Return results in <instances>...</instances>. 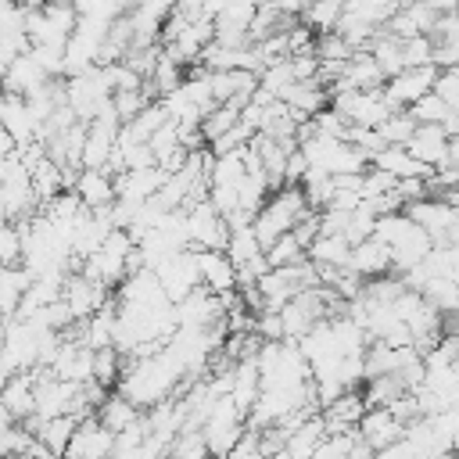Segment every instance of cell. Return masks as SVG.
<instances>
[{
  "instance_id": "1",
  "label": "cell",
  "mask_w": 459,
  "mask_h": 459,
  "mask_svg": "<svg viewBox=\"0 0 459 459\" xmlns=\"http://www.w3.org/2000/svg\"><path fill=\"white\" fill-rule=\"evenodd\" d=\"M305 212H308V201H305L301 183H283V186H276V190L265 197V204L258 208V215L251 219V226H255V233H258L262 247H269L280 233L294 230V222H298Z\"/></svg>"
},
{
  "instance_id": "2",
  "label": "cell",
  "mask_w": 459,
  "mask_h": 459,
  "mask_svg": "<svg viewBox=\"0 0 459 459\" xmlns=\"http://www.w3.org/2000/svg\"><path fill=\"white\" fill-rule=\"evenodd\" d=\"M244 427H247V416H244V409L233 402V394H219V398L212 402L204 423H201L204 441H208V452H212V455H230V448L237 445V437L244 434Z\"/></svg>"
},
{
  "instance_id": "3",
  "label": "cell",
  "mask_w": 459,
  "mask_h": 459,
  "mask_svg": "<svg viewBox=\"0 0 459 459\" xmlns=\"http://www.w3.org/2000/svg\"><path fill=\"white\" fill-rule=\"evenodd\" d=\"M169 301H183L194 287H201V269H197V247H183V251H172L165 255L158 265H154Z\"/></svg>"
},
{
  "instance_id": "4",
  "label": "cell",
  "mask_w": 459,
  "mask_h": 459,
  "mask_svg": "<svg viewBox=\"0 0 459 459\" xmlns=\"http://www.w3.org/2000/svg\"><path fill=\"white\" fill-rule=\"evenodd\" d=\"M434 79H437V65H405L398 75H391L384 82V93L391 100V108H412L423 93L434 90Z\"/></svg>"
},
{
  "instance_id": "5",
  "label": "cell",
  "mask_w": 459,
  "mask_h": 459,
  "mask_svg": "<svg viewBox=\"0 0 459 459\" xmlns=\"http://www.w3.org/2000/svg\"><path fill=\"white\" fill-rule=\"evenodd\" d=\"M186 233H190V247H226L230 226L222 212L208 197H201L186 208Z\"/></svg>"
},
{
  "instance_id": "6",
  "label": "cell",
  "mask_w": 459,
  "mask_h": 459,
  "mask_svg": "<svg viewBox=\"0 0 459 459\" xmlns=\"http://www.w3.org/2000/svg\"><path fill=\"white\" fill-rule=\"evenodd\" d=\"M61 298H65V305L72 308V316H75V319H86L90 312H97L100 305H108V301H111V287H108L104 280L86 276V273H68Z\"/></svg>"
},
{
  "instance_id": "7",
  "label": "cell",
  "mask_w": 459,
  "mask_h": 459,
  "mask_svg": "<svg viewBox=\"0 0 459 459\" xmlns=\"http://www.w3.org/2000/svg\"><path fill=\"white\" fill-rule=\"evenodd\" d=\"M405 212H409L412 222H420V226L434 237V244L448 240V230H452V222H455V215H459L455 204L445 201V197H437V194H427V197H420V201H409Z\"/></svg>"
},
{
  "instance_id": "8",
  "label": "cell",
  "mask_w": 459,
  "mask_h": 459,
  "mask_svg": "<svg viewBox=\"0 0 459 459\" xmlns=\"http://www.w3.org/2000/svg\"><path fill=\"white\" fill-rule=\"evenodd\" d=\"M111 452H115V430H108V427L90 412V416H82V420L75 423V434H72L65 455L97 459V455H111Z\"/></svg>"
},
{
  "instance_id": "9",
  "label": "cell",
  "mask_w": 459,
  "mask_h": 459,
  "mask_svg": "<svg viewBox=\"0 0 459 459\" xmlns=\"http://www.w3.org/2000/svg\"><path fill=\"white\" fill-rule=\"evenodd\" d=\"M165 169L161 165H147V169H118L115 176V197L129 201V204H143L147 197L158 194V186L165 183Z\"/></svg>"
},
{
  "instance_id": "10",
  "label": "cell",
  "mask_w": 459,
  "mask_h": 459,
  "mask_svg": "<svg viewBox=\"0 0 459 459\" xmlns=\"http://www.w3.org/2000/svg\"><path fill=\"white\" fill-rule=\"evenodd\" d=\"M384 82H387V75L380 72L373 50H369V47H359V50L344 61V72H341V79L330 86V93H337V90H373V86H384Z\"/></svg>"
},
{
  "instance_id": "11",
  "label": "cell",
  "mask_w": 459,
  "mask_h": 459,
  "mask_svg": "<svg viewBox=\"0 0 459 459\" xmlns=\"http://www.w3.org/2000/svg\"><path fill=\"white\" fill-rule=\"evenodd\" d=\"M448 143H452V136L445 133L441 122H420V126L412 129V136L405 140L409 154L420 158V161L430 165V169H437V165L448 161Z\"/></svg>"
},
{
  "instance_id": "12",
  "label": "cell",
  "mask_w": 459,
  "mask_h": 459,
  "mask_svg": "<svg viewBox=\"0 0 459 459\" xmlns=\"http://www.w3.org/2000/svg\"><path fill=\"white\" fill-rule=\"evenodd\" d=\"M197 269H201V283L215 294H230L237 290V265L226 255V247H197Z\"/></svg>"
},
{
  "instance_id": "13",
  "label": "cell",
  "mask_w": 459,
  "mask_h": 459,
  "mask_svg": "<svg viewBox=\"0 0 459 459\" xmlns=\"http://www.w3.org/2000/svg\"><path fill=\"white\" fill-rule=\"evenodd\" d=\"M359 434L377 448V455L391 445V441H398L402 434H405V423L391 412V405H366V412H362V420H359Z\"/></svg>"
},
{
  "instance_id": "14",
  "label": "cell",
  "mask_w": 459,
  "mask_h": 459,
  "mask_svg": "<svg viewBox=\"0 0 459 459\" xmlns=\"http://www.w3.org/2000/svg\"><path fill=\"white\" fill-rule=\"evenodd\" d=\"M348 269H355L362 280H373V276H384V273H394V262H391V247L373 233L359 244H351V258H348Z\"/></svg>"
},
{
  "instance_id": "15",
  "label": "cell",
  "mask_w": 459,
  "mask_h": 459,
  "mask_svg": "<svg viewBox=\"0 0 459 459\" xmlns=\"http://www.w3.org/2000/svg\"><path fill=\"white\" fill-rule=\"evenodd\" d=\"M0 402L7 405V412L22 423L36 412V369H22V373H11L4 384H0Z\"/></svg>"
},
{
  "instance_id": "16",
  "label": "cell",
  "mask_w": 459,
  "mask_h": 459,
  "mask_svg": "<svg viewBox=\"0 0 459 459\" xmlns=\"http://www.w3.org/2000/svg\"><path fill=\"white\" fill-rule=\"evenodd\" d=\"M47 82H50V75H47V72H43V65L32 57V50L18 54V57L11 61V68L4 72V79H0V86H4V90L22 93V97H29V93L43 90Z\"/></svg>"
},
{
  "instance_id": "17",
  "label": "cell",
  "mask_w": 459,
  "mask_h": 459,
  "mask_svg": "<svg viewBox=\"0 0 459 459\" xmlns=\"http://www.w3.org/2000/svg\"><path fill=\"white\" fill-rule=\"evenodd\" d=\"M47 448H50V455H65L68 452V441H72V434H75V423H79V416H72V412H61V416H50V420H39L36 412L29 416V420H22Z\"/></svg>"
},
{
  "instance_id": "18",
  "label": "cell",
  "mask_w": 459,
  "mask_h": 459,
  "mask_svg": "<svg viewBox=\"0 0 459 459\" xmlns=\"http://www.w3.org/2000/svg\"><path fill=\"white\" fill-rule=\"evenodd\" d=\"M0 126L18 140V143H29L36 140V122L29 115V104L22 93H11L0 86Z\"/></svg>"
},
{
  "instance_id": "19",
  "label": "cell",
  "mask_w": 459,
  "mask_h": 459,
  "mask_svg": "<svg viewBox=\"0 0 459 459\" xmlns=\"http://www.w3.org/2000/svg\"><path fill=\"white\" fill-rule=\"evenodd\" d=\"M362 412H366V398H362L359 387H348V391H341L333 402L323 405L326 430H348V427H359Z\"/></svg>"
},
{
  "instance_id": "20",
  "label": "cell",
  "mask_w": 459,
  "mask_h": 459,
  "mask_svg": "<svg viewBox=\"0 0 459 459\" xmlns=\"http://www.w3.org/2000/svg\"><path fill=\"white\" fill-rule=\"evenodd\" d=\"M93 416H97L108 430H115V434H118V430H126L129 423H136V420L143 416V409H140L129 394H122L118 387H111V391L104 394V402L97 405V412H93Z\"/></svg>"
},
{
  "instance_id": "21",
  "label": "cell",
  "mask_w": 459,
  "mask_h": 459,
  "mask_svg": "<svg viewBox=\"0 0 459 459\" xmlns=\"http://www.w3.org/2000/svg\"><path fill=\"white\" fill-rule=\"evenodd\" d=\"M75 194L86 208H108L115 201V176L108 169H79Z\"/></svg>"
},
{
  "instance_id": "22",
  "label": "cell",
  "mask_w": 459,
  "mask_h": 459,
  "mask_svg": "<svg viewBox=\"0 0 459 459\" xmlns=\"http://www.w3.org/2000/svg\"><path fill=\"white\" fill-rule=\"evenodd\" d=\"M258 391H262V369H258L255 355L237 359V362H233V387H230V394H233V402L244 409V416L251 412Z\"/></svg>"
},
{
  "instance_id": "23",
  "label": "cell",
  "mask_w": 459,
  "mask_h": 459,
  "mask_svg": "<svg viewBox=\"0 0 459 459\" xmlns=\"http://www.w3.org/2000/svg\"><path fill=\"white\" fill-rule=\"evenodd\" d=\"M369 165L387 169V172H394L398 179H402V176H430V172H434L430 165H423L420 158H412L405 143H387V147H380V151L369 158Z\"/></svg>"
},
{
  "instance_id": "24",
  "label": "cell",
  "mask_w": 459,
  "mask_h": 459,
  "mask_svg": "<svg viewBox=\"0 0 459 459\" xmlns=\"http://www.w3.org/2000/svg\"><path fill=\"white\" fill-rule=\"evenodd\" d=\"M283 100L298 111V118H312L319 108H326V104H330V90H326L319 79H301V82L287 86Z\"/></svg>"
},
{
  "instance_id": "25",
  "label": "cell",
  "mask_w": 459,
  "mask_h": 459,
  "mask_svg": "<svg viewBox=\"0 0 459 459\" xmlns=\"http://www.w3.org/2000/svg\"><path fill=\"white\" fill-rule=\"evenodd\" d=\"M308 258L316 265H333V269H344L348 258H351V240L344 233H319L312 244H308Z\"/></svg>"
},
{
  "instance_id": "26",
  "label": "cell",
  "mask_w": 459,
  "mask_h": 459,
  "mask_svg": "<svg viewBox=\"0 0 459 459\" xmlns=\"http://www.w3.org/2000/svg\"><path fill=\"white\" fill-rule=\"evenodd\" d=\"M226 255L233 258V265H247V262H255V258L265 255V247H262V240H258V233H255L251 222L230 230V237H226Z\"/></svg>"
},
{
  "instance_id": "27",
  "label": "cell",
  "mask_w": 459,
  "mask_h": 459,
  "mask_svg": "<svg viewBox=\"0 0 459 459\" xmlns=\"http://www.w3.org/2000/svg\"><path fill=\"white\" fill-rule=\"evenodd\" d=\"M301 190H305V201H308V208L312 212H319V208H326L330 204V197H333V172H326L323 165H308V172L301 176Z\"/></svg>"
},
{
  "instance_id": "28",
  "label": "cell",
  "mask_w": 459,
  "mask_h": 459,
  "mask_svg": "<svg viewBox=\"0 0 459 459\" xmlns=\"http://www.w3.org/2000/svg\"><path fill=\"white\" fill-rule=\"evenodd\" d=\"M420 294H423L437 312H452V308H459V280H452V276L434 273V276L420 287Z\"/></svg>"
},
{
  "instance_id": "29",
  "label": "cell",
  "mask_w": 459,
  "mask_h": 459,
  "mask_svg": "<svg viewBox=\"0 0 459 459\" xmlns=\"http://www.w3.org/2000/svg\"><path fill=\"white\" fill-rule=\"evenodd\" d=\"M341 14H344V0H308V7H305V14H301V22H308V25L316 29V36H319V32L337 29Z\"/></svg>"
},
{
  "instance_id": "30",
  "label": "cell",
  "mask_w": 459,
  "mask_h": 459,
  "mask_svg": "<svg viewBox=\"0 0 459 459\" xmlns=\"http://www.w3.org/2000/svg\"><path fill=\"white\" fill-rule=\"evenodd\" d=\"M265 258H269V265H294V262L308 258V247L298 240L294 230H287V233H280V237L265 247Z\"/></svg>"
},
{
  "instance_id": "31",
  "label": "cell",
  "mask_w": 459,
  "mask_h": 459,
  "mask_svg": "<svg viewBox=\"0 0 459 459\" xmlns=\"http://www.w3.org/2000/svg\"><path fill=\"white\" fill-rule=\"evenodd\" d=\"M25 258V237H22V226L4 219L0 222V265H22Z\"/></svg>"
},
{
  "instance_id": "32",
  "label": "cell",
  "mask_w": 459,
  "mask_h": 459,
  "mask_svg": "<svg viewBox=\"0 0 459 459\" xmlns=\"http://www.w3.org/2000/svg\"><path fill=\"white\" fill-rule=\"evenodd\" d=\"M351 54H355V47H351L337 29L316 36V57H319V61H337V65H344Z\"/></svg>"
},
{
  "instance_id": "33",
  "label": "cell",
  "mask_w": 459,
  "mask_h": 459,
  "mask_svg": "<svg viewBox=\"0 0 459 459\" xmlns=\"http://www.w3.org/2000/svg\"><path fill=\"white\" fill-rule=\"evenodd\" d=\"M237 118H240V108H237V104H215V108L201 118V133H204V140H208V143L219 140Z\"/></svg>"
},
{
  "instance_id": "34",
  "label": "cell",
  "mask_w": 459,
  "mask_h": 459,
  "mask_svg": "<svg viewBox=\"0 0 459 459\" xmlns=\"http://www.w3.org/2000/svg\"><path fill=\"white\" fill-rule=\"evenodd\" d=\"M420 122L412 118V111L409 108H402V111H391L377 129H380V136L387 140V143H405L409 136H412V129H416Z\"/></svg>"
},
{
  "instance_id": "35",
  "label": "cell",
  "mask_w": 459,
  "mask_h": 459,
  "mask_svg": "<svg viewBox=\"0 0 459 459\" xmlns=\"http://www.w3.org/2000/svg\"><path fill=\"white\" fill-rule=\"evenodd\" d=\"M402 57H405V65H434V39L427 32L405 36L402 39Z\"/></svg>"
},
{
  "instance_id": "36",
  "label": "cell",
  "mask_w": 459,
  "mask_h": 459,
  "mask_svg": "<svg viewBox=\"0 0 459 459\" xmlns=\"http://www.w3.org/2000/svg\"><path fill=\"white\" fill-rule=\"evenodd\" d=\"M409 111H412V118H416V122H445V118H448L455 108H448V104H445V100H441V97L430 90V93H423V97H420V100H416Z\"/></svg>"
},
{
  "instance_id": "37",
  "label": "cell",
  "mask_w": 459,
  "mask_h": 459,
  "mask_svg": "<svg viewBox=\"0 0 459 459\" xmlns=\"http://www.w3.org/2000/svg\"><path fill=\"white\" fill-rule=\"evenodd\" d=\"M434 93L459 111V65H448V68H437V79H434Z\"/></svg>"
},
{
  "instance_id": "38",
  "label": "cell",
  "mask_w": 459,
  "mask_h": 459,
  "mask_svg": "<svg viewBox=\"0 0 459 459\" xmlns=\"http://www.w3.org/2000/svg\"><path fill=\"white\" fill-rule=\"evenodd\" d=\"M308 158H305V151L301 147H294L290 154H287V183H301V176L308 172Z\"/></svg>"
},
{
  "instance_id": "39",
  "label": "cell",
  "mask_w": 459,
  "mask_h": 459,
  "mask_svg": "<svg viewBox=\"0 0 459 459\" xmlns=\"http://www.w3.org/2000/svg\"><path fill=\"white\" fill-rule=\"evenodd\" d=\"M287 18H301L305 14V7H308V0H273Z\"/></svg>"
},
{
  "instance_id": "40",
  "label": "cell",
  "mask_w": 459,
  "mask_h": 459,
  "mask_svg": "<svg viewBox=\"0 0 459 459\" xmlns=\"http://www.w3.org/2000/svg\"><path fill=\"white\" fill-rule=\"evenodd\" d=\"M14 151H18V140H14V136H11V133L0 126V161H4V158H11Z\"/></svg>"
},
{
  "instance_id": "41",
  "label": "cell",
  "mask_w": 459,
  "mask_h": 459,
  "mask_svg": "<svg viewBox=\"0 0 459 459\" xmlns=\"http://www.w3.org/2000/svg\"><path fill=\"white\" fill-rule=\"evenodd\" d=\"M4 337H7V316H0V348H4Z\"/></svg>"
}]
</instances>
